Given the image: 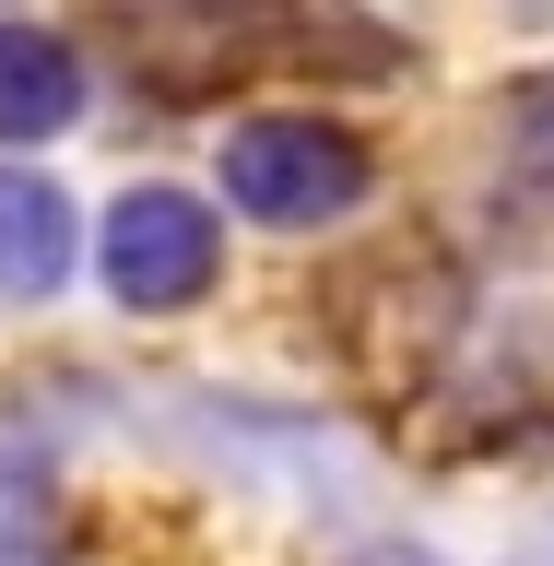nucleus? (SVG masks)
Here are the masks:
<instances>
[{
	"label": "nucleus",
	"instance_id": "3",
	"mask_svg": "<svg viewBox=\"0 0 554 566\" xmlns=\"http://www.w3.org/2000/svg\"><path fill=\"white\" fill-rule=\"evenodd\" d=\"M71 248H83L71 189H48L35 166H0V307H48L71 283Z\"/></svg>",
	"mask_w": 554,
	"mask_h": 566
},
{
	"label": "nucleus",
	"instance_id": "1",
	"mask_svg": "<svg viewBox=\"0 0 554 566\" xmlns=\"http://www.w3.org/2000/svg\"><path fill=\"white\" fill-rule=\"evenodd\" d=\"M366 189H378V166H366V142L343 118H248V130H224V201L283 224V237L354 212Z\"/></svg>",
	"mask_w": 554,
	"mask_h": 566
},
{
	"label": "nucleus",
	"instance_id": "6",
	"mask_svg": "<svg viewBox=\"0 0 554 566\" xmlns=\"http://www.w3.org/2000/svg\"><path fill=\"white\" fill-rule=\"evenodd\" d=\"M366 566H437V555H366Z\"/></svg>",
	"mask_w": 554,
	"mask_h": 566
},
{
	"label": "nucleus",
	"instance_id": "5",
	"mask_svg": "<svg viewBox=\"0 0 554 566\" xmlns=\"http://www.w3.org/2000/svg\"><path fill=\"white\" fill-rule=\"evenodd\" d=\"M508 212H543L554 237V71L508 95Z\"/></svg>",
	"mask_w": 554,
	"mask_h": 566
},
{
	"label": "nucleus",
	"instance_id": "4",
	"mask_svg": "<svg viewBox=\"0 0 554 566\" xmlns=\"http://www.w3.org/2000/svg\"><path fill=\"white\" fill-rule=\"evenodd\" d=\"M83 118V48L60 24H0V142H60Z\"/></svg>",
	"mask_w": 554,
	"mask_h": 566
},
{
	"label": "nucleus",
	"instance_id": "2",
	"mask_svg": "<svg viewBox=\"0 0 554 566\" xmlns=\"http://www.w3.org/2000/svg\"><path fill=\"white\" fill-rule=\"evenodd\" d=\"M212 272H224V224H212L189 189H118V212H106V295L130 318H177L201 307Z\"/></svg>",
	"mask_w": 554,
	"mask_h": 566
}]
</instances>
